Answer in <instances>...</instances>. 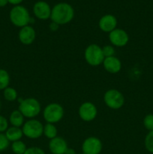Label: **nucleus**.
Returning a JSON list of instances; mask_svg holds the SVG:
<instances>
[{
    "instance_id": "nucleus-23",
    "label": "nucleus",
    "mask_w": 153,
    "mask_h": 154,
    "mask_svg": "<svg viewBox=\"0 0 153 154\" xmlns=\"http://www.w3.org/2000/svg\"><path fill=\"white\" fill-rule=\"evenodd\" d=\"M143 126L147 130L153 131V114H148L144 117Z\"/></svg>"
},
{
    "instance_id": "nucleus-30",
    "label": "nucleus",
    "mask_w": 153,
    "mask_h": 154,
    "mask_svg": "<svg viewBox=\"0 0 153 154\" xmlns=\"http://www.w3.org/2000/svg\"><path fill=\"white\" fill-rule=\"evenodd\" d=\"M8 4V0H0V8H3Z\"/></svg>"
},
{
    "instance_id": "nucleus-10",
    "label": "nucleus",
    "mask_w": 153,
    "mask_h": 154,
    "mask_svg": "<svg viewBox=\"0 0 153 154\" xmlns=\"http://www.w3.org/2000/svg\"><path fill=\"white\" fill-rule=\"evenodd\" d=\"M109 40L113 46L124 47L129 42V35L122 29L116 28L109 33Z\"/></svg>"
},
{
    "instance_id": "nucleus-4",
    "label": "nucleus",
    "mask_w": 153,
    "mask_h": 154,
    "mask_svg": "<svg viewBox=\"0 0 153 154\" xmlns=\"http://www.w3.org/2000/svg\"><path fill=\"white\" fill-rule=\"evenodd\" d=\"M84 57L86 63L91 66H100L103 63L105 58L102 48L96 44H92L86 47L84 52Z\"/></svg>"
},
{
    "instance_id": "nucleus-33",
    "label": "nucleus",
    "mask_w": 153,
    "mask_h": 154,
    "mask_svg": "<svg viewBox=\"0 0 153 154\" xmlns=\"http://www.w3.org/2000/svg\"><path fill=\"white\" fill-rule=\"evenodd\" d=\"M80 154H85L84 153H80Z\"/></svg>"
},
{
    "instance_id": "nucleus-21",
    "label": "nucleus",
    "mask_w": 153,
    "mask_h": 154,
    "mask_svg": "<svg viewBox=\"0 0 153 154\" xmlns=\"http://www.w3.org/2000/svg\"><path fill=\"white\" fill-rule=\"evenodd\" d=\"M4 98L8 102H14L17 99V92L13 87H8L3 92Z\"/></svg>"
},
{
    "instance_id": "nucleus-5",
    "label": "nucleus",
    "mask_w": 153,
    "mask_h": 154,
    "mask_svg": "<svg viewBox=\"0 0 153 154\" xmlns=\"http://www.w3.org/2000/svg\"><path fill=\"white\" fill-rule=\"evenodd\" d=\"M64 114V108L58 103L52 102L44 108L43 117L45 121L48 123H56L63 118Z\"/></svg>"
},
{
    "instance_id": "nucleus-16",
    "label": "nucleus",
    "mask_w": 153,
    "mask_h": 154,
    "mask_svg": "<svg viewBox=\"0 0 153 154\" xmlns=\"http://www.w3.org/2000/svg\"><path fill=\"white\" fill-rule=\"evenodd\" d=\"M4 134H5L8 141H11V142L20 141L22 138V135H23L22 129H20V127H15V126L9 127L6 130Z\"/></svg>"
},
{
    "instance_id": "nucleus-8",
    "label": "nucleus",
    "mask_w": 153,
    "mask_h": 154,
    "mask_svg": "<svg viewBox=\"0 0 153 154\" xmlns=\"http://www.w3.org/2000/svg\"><path fill=\"white\" fill-rule=\"evenodd\" d=\"M78 113L81 120L85 122H91L97 117L98 110L92 102H85L80 106Z\"/></svg>"
},
{
    "instance_id": "nucleus-25",
    "label": "nucleus",
    "mask_w": 153,
    "mask_h": 154,
    "mask_svg": "<svg viewBox=\"0 0 153 154\" xmlns=\"http://www.w3.org/2000/svg\"><path fill=\"white\" fill-rule=\"evenodd\" d=\"M102 51L104 55V57H112L115 54V49L112 45H106L102 48Z\"/></svg>"
},
{
    "instance_id": "nucleus-12",
    "label": "nucleus",
    "mask_w": 153,
    "mask_h": 154,
    "mask_svg": "<svg viewBox=\"0 0 153 154\" xmlns=\"http://www.w3.org/2000/svg\"><path fill=\"white\" fill-rule=\"evenodd\" d=\"M116 17L112 14H105L100 18L98 22L99 29L104 32H111L116 29L117 26Z\"/></svg>"
},
{
    "instance_id": "nucleus-6",
    "label": "nucleus",
    "mask_w": 153,
    "mask_h": 154,
    "mask_svg": "<svg viewBox=\"0 0 153 154\" xmlns=\"http://www.w3.org/2000/svg\"><path fill=\"white\" fill-rule=\"evenodd\" d=\"M104 102L110 109L118 110L124 105V97L118 90L110 89L104 95Z\"/></svg>"
},
{
    "instance_id": "nucleus-20",
    "label": "nucleus",
    "mask_w": 153,
    "mask_h": 154,
    "mask_svg": "<svg viewBox=\"0 0 153 154\" xmlns=\"http://www.w3.org/2000/svg\"><path fill=\"white\" fill-rule=\"evenodd\" d=\"M27 147L25 143L22 141H16L12 143L11 150L15 154H24Z\"/></svg>"
},
{
    "instance_id": "nucleus-24",
    "label": "nucleus",
    "mask_w": 153,
    "mask_h": 154,
    "mask_svg": "<svg viewBox=\"0 0 153 154\" xmlns=\"http://www.w3.org/2000/svg\"><path fill=\"white\" fill-rule=\"evenodd\" d=\"M10 141L6 137L5 134L0 133V152L4 151L8 147Z\"/></svg>"
},
{
    "instance_id": "nucleus-29",
    "label": "nucleus",
    "mask_w": 153,
    "mask_h": 154,
    "mask_svg": "<svg viewBox=\"0 0 153 154\" xmlns=\"http://www.w3.org/2000/svg\"><path fill=\"white\" fill-rule=\"evenodd\" d=\"M24 0H8V3L13 5H20Z\"/></svg>"
},
{
    "instance_id": "nucleus-27",
    "label": "nucleus",
    "mask_w": 153,
    "mask_h": 154,
    "mask_svg": "<svg viewBox=\"0 0 153 154\" xmlns=\"http://www.w3.org/2000/svg\"><path fill=\"white\" fill-rule=\"evenodd\" d=\"M24 154H45V152L40 147H31L26 149Z\"/></svg>"
},
{
    "instance_id": "nucleus-18",
    "label": "nucleus",
    "mask_w": 153,
    "mask_h": 154,
    "mask_svg": "<svg viewBox=\"0 0 153 154\" xmlns=\"http://www.w3.org/2000/svg\"><path fill=\"white\" fill-rule=\"evenodd\" d=\"M44 135L49 139H52V138L57 137L58 134V130L56 126L52 123H46L45 126H44Z\"/></svg>"
},
{
    "instance_id": "nucleus-31",
    "label": "nucleus",
    "mask_w": 153,
    "mask_h": 154,
    "mask_svg": "<svg viewBox=\"0 0 153 154\" xmlns=\"http://www.w3.org/2000/svg\"><path fill=\"white\" fill-rule=\"evenodd\" d=\"M64 154H76V151H75L74 149L73 148H68L67 150L65 151Z\"/></svg>"
},
{
    "instance_id": "nucleus-2",
    "label": "nucleus",
    "mask_w": 153,
    "mask_h": 154,
    "mask_svg": "<svg viewBox=\"0 0 153 154\" xmlns=\"http://www.w3.org/2000/svg\"><path fill=\"white\" fill-rule=\"evenodd\" d=\"M9 17L12 24L20 28L28 26L31 20L28 10L20 5L12 8L9 14Z\"/></svg>"
},
{
    "instance_id": "nucleus-13",
    "label": "nucleus",
    "mask_w": 153,
    "mask_h": 154,
    "mask_svg": "<svg viewBox=\"0 0 153 154\" xmlns=\"http://www.w3.org/2000/svg\"><path fill=\"white\" fill-rule=\"evenodd\" d=\"M20 42L25 45H32L36 38V32L31 26L22 27L18 34Z\"/></svg>"
},
{
    "instance_id": "nucleus-32",
    "label": "nucleus",
    "mask_w": 153,
    "mask_h": 154,
    "mask_svg": "<svg viewBox=\"0 0 153 154\" xmlns=\"http://www.w3.org/2000/svg\"><path fill=\"white\" fill-rule=\"evenodd\" d=\"M0 110H1V102H0Z\"/></svg>"
},
{
    "instance_id": "nucleus-26",
    "label": "nucleus",
    "mask_w": 153,
    "mask_h": 154,
    "mask_svg": "<svg viewBox=\"0 0 153 154\" xmlns=\"http://www.w3.org/2000/svg\"><path fill=\"white\" fill-rule=\"evenodd\" d=\"M8 129V120L3 116L0 115V133L6 132Z\"/></svg>"
},
{
    "instance_id": "nucleus-1",
    "label": "nucleus",
    "mask_w": 153,
    "mask_h": 154,
    "mask_svg": "<svg viewBox=\"0 0 153 154\" xmlns=\"http://www.w3.org/2000/svg\"><path fill=\"white\" fill-rule=\"evenodd\" d=\"M74 17V10L73 7L67 2H59L55 5L51 11V20L59 26L70 23Z\"/></svg>"
},
{
    "instance_id": "nucleus-9",
    "label": "nucleus",
    "mask_w": 153,
    "mask_h": 154,
    "mask_svg": "<svg viewBox=\"0 0 153 154\" xmlns=\"http://www.w3.org/2000/svg\"><path fill=\"white\" fill-rule=\"evenodd\" d=\"M82 153L85 154H100L102 150V142L97 137H88L82 144Z\"/></svg>"
},
{
    "instance_id": "nucleus-28",
    "label": "nucleus",
    "mask_w": 153,
    "mask_h": 154,
    "mask_svg": "<svg viewBox=\"0 0 153 154\" xmlns=\"http://www.w3.org/2000/svg\"><path fill=\"white\" fill-rule=\"evenodd\" d=\"M49 27H50V29L51 31H56V30L58 29V27H59V25H58V24L56 23L52 22L50 24Z\"/></svg>"
},
{
    "instance_id": "nucleus-14",
    "label": "nucleus",
    "mask_w": 153,
    "mask_h": 154,
    "mask_svg": "<svg viewBox=\"0 0 153 154\" xmlns=\"http://www.w3.org/2000/svg\"><path fill=\"white\" fill-rule=\"evenodd\" d=\"M68 147V143L63 138L57 136L50 141L49 149L52 154H64Z\"/></svg>"
},
{
    "instance_id": "nucleus-19",
    "label": "nucleus",
    "mask_w": 153,
    "mask_h": 154,
    "mask_svg": "<svg viewBox=\"0 0 153 154\" xmlns=\"http://www.w3.org/2000/svg\"><path fill=\"white\" fill-rule=\"evenodd\" d=\"M10 75L6 70L0 69V90H4L10 84Z\"/></svg>"
},
{
    "instance_id": "nucleus-11",
    "label": "nucleus",
    "mask_w": 153,
    "mask_h": 154,
    "mask_svg": "<svg viewBox=\"0 0 153 154\" xmlns=\"http://www.w3.org/2000/svg\"><path fill=\"white\" fill-rule=\"evenodd\" d=\"M33 13L34 16L39 20H46L50 18L52 8L46 2L38 1L33 5Z\"/></svg>"
},
{
    "instance_id": "nucleus-15",
    "label": "nucleus",
    "mask_w": 153,
    "mask_h": 154,
    "mask_svg": "<svg viewBox=\"0 0 153 154\" xmlns=\"http://www.w3.org/2000/svg\"><path fill=\"white\" fill-rule=\"evenodd\" d=\"M103 66L105 70L110 74H117L122 69V63L119 59L115 56L105 57L103 62Z\"/></svg>"
},
{
    "instance_id": "nucleus-7",
    "label": "nucleus",
    "mask_w": 153,
    "mask_h": 154,
    "mask_svg": "<svg viewBox=\"0 0 153 154\" xmlns=\"http://www.w3.org/2000/svg\"><path fill=\"white\" fill-rule=\"evenodd\" d=\"M23 135L30 139L39 138L44 132V126L39 120L31 119L22 125Z\"/></svg>"
},
{
    "instance_id": "nucleus-17",
    "label": "nucleus",
    "mask_w": 153,
    "mask_h": 154,
    "mask_svg": "<svg viewBox=\"0 0 153 154\" xmlns=\"http://www.w3.org/2000/svg\"><path fill=\"white\" fill-rule=\"evenodd\" d=\"M9 121L12 126L20 128L24 124V116L19 110H15L10 114L9 117Z\"/></svg>"
},
{
    "instance_id": "nucleus-22",
    "label": "nucleus",
    "mask_w": 153,
    "mask_h": 154,
    "mask_svg": "<svg viewBox=\"0 0 153 154\" xmlns=\"http://www.w3.org/2000/svg\"><path fill=\"white\" fill-rule=\"evenodd\" d=\"M145 147L149 153H153V131L148 132L145 138Z\"/></svg>"
},
{
    "instance_id": "nucleus-3",
    "label": "nucleus",
    "mask_w": 153,
    "mask_h": 154,
    "mask_svg": "<svg viewBox=\"0 0 153 154\" xmlns=\"http://www.w3.org/2000/svg\"><path fill=\"white\" fill-rule=\"evenodd\" d=\"M19 110L24 117L32 119L40 112V104L34 98H28L20 102Z\"/></svg>"
}]
</instances>
